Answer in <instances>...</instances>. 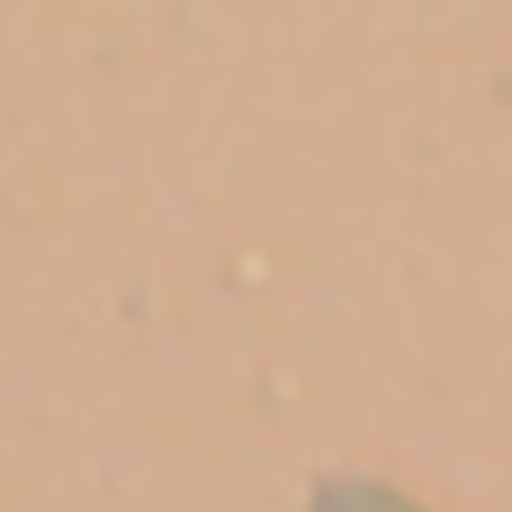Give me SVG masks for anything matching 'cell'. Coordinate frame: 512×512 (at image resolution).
I'll list each match as a JSON object with an SVG mask.
<instances>
[{"label": "cell", "mask_w": 512, "mask_h": 512, "mask_svg": "<svg viewBox=\"0 0 512 512\" xmlns=\"http://www.w3.org/2000/svg\"><path fill=\"white\" fill-rule=\"evenodd\" d=\"M306 512H423V504L396 495V486H378V477H324Z\"/></svg>", "instance_id": "6da1fadb"}]
</instances>
